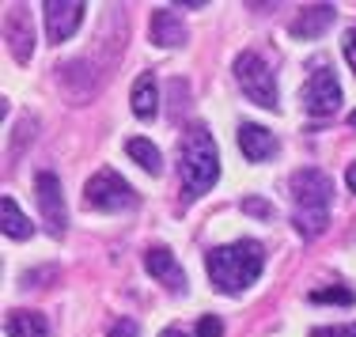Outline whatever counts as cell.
Wrapping results in <instances>:
<instances>
[{"instance_id":"9a60e30c","label":"cell","mask_w":356,"mask_h":337,"mask_svg":"<svg viewBox=\"0 0 356 337\" xmlns=\"http://www.w3.org/2000/svg\"><path fill=\"white\" fill-rule=\"evenodd\" d=\"M49 326L35 311H12L8 315V337H46Z\"/></svg>"},{"instance_id":"ac0fdd59","label":"cell","mask_w":356,"mask_h":337,"mask_svg":"<svg viewBox=\"0 0 356 337\" xmlns=\"http://www.w3.org/2000/svg\"><path fill=\"white\" fill-rule=\"evenodd\" d=\"M356 296H353V288H315L311 292V303H345L349 307Z\"/></svg>"},{"instance_id":"6da1fadb","label":"cell","mask_w":356,"mask_h":337,"mask_svg":"<svg viewBox=\"0 0 356 337\" xmlns=\"http://www.w3.org/2000/svg\"><path fill=\"white\" fill-rule=\"evenodd\" d=\"M205 265H209L213 284L224 292V296H239V292H247L261 277V269H266V250H261V243H254V239H239V243H227V247L209 250Z\"/></svg>"},{"instance_id":"52a82bcc","label":"cell","mask_w":356,"mask_h":337,"mask_svg":"<svg viewBox=\"0 0 356 337\" xmlns=\"http://www.w3.org/2000/svg\"><path fill=\"white\" fill-rule=\"evenodd\" d=\"M303 106H307V114H334L337 106H341V83H337V76L326 69V65H318L315 76L307 80V88H303Z\"/></svg>"},{"instance_id":"5bb4252c","label":"cell","mask_w":356,"mask_h":337,"mask_svg":"<svg viewBox=\"0 0 356 337\" xmlns=\"http://www.w3.org/2000/svg\"><path fill=\"white\" fill-rule=\"evenodd\" d=\"M8 38H12L15 61H27V57H31V42H35L27 35V8H12V15H8Z\"/></svg>"},{"instance_id":"8fae6325","label":"cell","mask_w":356,"mask_h":337,"mask_svg":"<svg viewBox=\"0 0 356 337\" xmlns=\"http://www.w3.org/2000/svg\"><path fill=\"white\" fill-rule=\"evenodd\" d=\"M186 23L178 19V12H171V8H159V12H152V42L156 46H186Z\"/></svg>"},{"instance_id":"9c48e42d","label":"cell","mask_w":356,"mask_h":337,"mask_svg":"<svg viewBox=\"0 0 356 337\" xmlns=\"http://www.w3.org/2000/svg\"><path fill=\"white\" fill-rule=\"evenodd\" d=\"M144 269H148V273L156 277L159 284H167L171 292H186V288H190V281H186V269L178 265V258H175L167 247H152L148 254H144Z\"/></svg>"},{"instance_id":"277c9868","label":"cell","mask_w":356,"mask_h":337,"mask_svg":"<svg viewBox=\"0 0 356 337\" xmlns=\"http://www.w3.org/2000/svg\"><path fill=\"white\" fill-rule=\"evenodd\" d=\"M235 80H239V88L247 91L250 103L266 106V110H277L281 106V91H277V76L269 72V65L261 61L258 54H239L235 57Z\"/></svg>"},{"instance_id":"d6986e66","label":"cell","mask_w":356,"mask_h":337,"mask_svg":"<svg viewBox=\"0 0 356 337\" xmlns=\"http://www.w3.org/2000/svg\"><path fill=\"white\" fill-rule=\"evenodd\" d=\"M197 337H224V322H220L216 315H205L197 322Z\"/></svg>"},{"instance_id":"3957f363","label":"cell","mask_w":356,"mask_h":337,"mask_svg":"<svg viewBox=\"0 0 356 337\" xmlns=\"http://www.w3.org/2000/svg\"><path fill=\"white\" fill-rule=\"evenodd\" d=\"M330 201H334V182L322 171L307 167V171L292 174V205H296V227L300 235L315 239L330 224Z\"/></svg>"},{"instance_id":"603a6c76","label":"cell","mask_w":356,"mask_h":337,"mask_svg":"<svg viewBox=\"0 0 356 337\" xmlns=\"http://www.w3.org/2000/svg\"><path fill=\"white\" fill-rule=\"evenodd\" d=\"M345 57H349V65H353V72H356V27L349 31V42H345Z\"/></svg>"},{"instance_id":"5b68a950","label":"cell","mask_w":356,"mask_h":337,"mask_svg":"<svg viewBox=\"0 0 356 337\" xmlns=\"http://www.w3.org/2000/svg\"><path fill=\"white\" fill-rule=\"evenodd\" d=\"M83 201L91 208H103V213H122V208H137V190L114 171H99L95 179L83 190Z\"/></svg>"},{"instance_id":"d4e9b609","label":"cell","mask_w":356,"mask_h":337,"mask_svg":"<svg viewBox=\"0 0 356 337\" xmlns=\"http://www.w3.org/2000/svg\"><path fill=\"white\" fill-rule=\"evenodd\" d=\"M345 182H349V190L356 193V163H349V171H345Z\"/></svg>"},{"instance_id":"8992f818","label":"cell","mask_w":356,"mask_h":337,"mask_svg":"<svg viewBox=\"0 0 356 337\" xmlns=\"http://www.w3.org/2000/svg\"><path fill=\"white\" fill-rule=\"evenodd\" d=\"M35 197H38L42 220H46L49 235H65L69 213H65V193H61V182H57V174H49V171L38 174V179H35Z\"/></svg>"},{"instance_id":"e0dca14e","label":"cell","mask_w":356,"mask_h":337,"mask_svg":"<svg viewBox=\"0 0 356 337\" xmlns=\"http://www.w3.org/2000/svg\"><path fill=\"white\" fill-rule=\"evenodd\" d=\"M0 224H4V235H12V239H27L35 227H31V220L19 213V205H15L12 197L0 201Z\"/></svg>"},{"instance_id":"7a4b0ae2","label":"cell","mask_w":356,"mask_h":337,"mask_svg":"<svg viewBox=\"0 0 356 337\" xmlns=\"http://www.w3.org/2000/svg\"><path fill=\"white\" fill-rule=\"evenodd\" d=\"M178 159H182V197L197 201L216 186L220 179V151L205 125H190L178 140Z\"/></svg>"},{"instance_id":"cb8c5ba5","label":"cell","mask_w":356,"mask_h":337,"mask_svg":"<svg viewBox=\"0 0 356 337\" xmlns=\"http://www.w3.org/2000/svg\"><path fill=\"white\" fill-rule=\"evenodd\" d=\"M159 337H190V334H186V330H182V326H167V330H163V334H159Z\"/></svg>"},{"instance_id":"44dd1931","label":"cell","mask_w":356,"mask_h":337,"mask_svg":"<svg viewBox=\"0 0 356 337\" xmlns=\"http://www.w3.org/2000/svg\"><path fill=\"white\" fill-rule=\"evenodd\" d=\"M140 330H137V322L133 318H118L114 326H110V337H137Z\"/></svg>"},{"instance_id":"7402d4cb","label":"cell","mask_w":356,"mask_h":337,"mask_svg":"<svg viewBox=\"0 0 356 337\" xmlns=\"http://www.w3.org/2000/svg\"><path fill=\"white\" fill-rule=\"evenodd\" d=\"M243 208L254 213V216H269V205H266V201H258V197H247V201H243Z\"/></svg>"},{"instance_id":"30bf717a","label":"cell","mask_w":356,"mask_h":337,"mask_svg":"<svg viewBox=\"0 0 356 337\" xmlns=\"http://www.w3.org/2000/svg\"><path fill=\"white\" fill-rule=\"evenodd\" d=\"M239 148H243V156L254 159V163H266L269 156H277V137L266 129V125H239Z\"/></svg>"},{"instance_id":"7c38bea8","label":"cell","mask_w":356,"mask_h":337,"mask_svg":"<svg viewBox=\"0 0 356 337\" xmlns=\"http://www.w3.org/2000/svg\"><path fill=\"white\" fill-rule=\"evenodd\" d=\"M337 19V8L334 4H315V8H303V15L292 23V35L296 38H318L330 23Z\"/></svg>"},{"instance_id":"ffe728a7","label":"cell","mask_w":356,"mask_h":337,"mask_svg":"<svg viewBox=\"0 0 356 337\" xmlns=\"http://www.w3.org/2000/svg\"><path fill=\"white\" fill-rule=\"evenodd\" d=\"M311 337H356V322L353 326H315Z\"/></svg>"},{"instance_id":"4fadbf2b","label":"cell","mask_w":356,"mask_h":337,"mask_svg":"<svg viewBox=\"0 0 356 337\" xmlns=\"http://www.w3.org/2000/svg\"><path fill=\"white\" fill-rule=\"evenodd\" d=\"M156 110H159L156 76H140V80L133 83V114H137L140 122H148V117H156Z\"/></svg>"},{"instance_id":"2e32d148","label":"cell","mask_w":356,"mask_h":337,"mask_svg":"<svg viewBox=\"0 0 356 337\" xmlns=\"http://www.w3.org/2000/svg\"><path fill=\"white\" fill-rule=\"evenodd\" d=\"M125 151H129V159H133V163H140L148 174H159V171H163V156H159V148L152 145V140L133 137V140H125Z\"/></svg>"},{"instance_id":"ba28073f","label":"cell","mask_w":356,"mask_h":337,"mask_svg":"<svg viewBox=\"0 0 356 337\" xmlns=\"http://www.w3.org/2000/svg\"><path fill=\"white\" fill-rule=\"evenodd\" d=\"M42 12H46V35H49V42H65V38H72L76 27L83 23L88 4H80V0H69V4H61V0H46Z\"/></svg>"},{"instance_id":"484cf974","label":"cell","mask_w":356,"mask_h":337,"mask_svg":"<svg viewBox=\"0 0 356 337\" xmlns=\"http://www.w3.org/2000/svg\"><path fill=\"white\" fill-rule=\"evenodd\" d=\"M353 125H356V110H353Z\"/></svg>"}]
</instances>
